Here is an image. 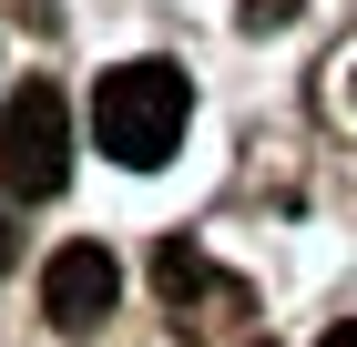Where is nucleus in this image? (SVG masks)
<instances>
[{"instance_id": "5", "label": "nucleus", "mask_w": 357, "mask_h": 347, "mask_svg": "<svg viewBox=\"0 0 357 347\" xmlns=\"http://www.w3.org/2000/svg\"><path fill=\"white\" fill-rule=\"evenodd\" d=\"M296 21V0H245V31H286Z\"/></svg>"}, {"instance_id": "4", "label": "nucleus", "mask_w": 357, "mask_h": 347, "mask_svg": "<svg viewBox=\"0 0 357 347\" xmlns=\"http://www.w3.org/2000/svg\"><path fill=\"white\" fill-rule=\"evenodd\" d=\"M153 286H164V307H174V317H194V307H215V317H245V286H235V276H215L184 235L153 256Z\"/></svg>"}, {"instance_id": "2", "label": "nucleus", "mask_w": 357, "mask_h": 347, "mask_svg": "<svg viewBox=\"0 0 357 347\" xmlns=\"http://www.w3.org/2000/svg\"><path fill=\"white\" fill-rule=\"evenodd\" d=\"M0 184L21 194V205L72 184V112H61L52 82H21V103L0 112Z\"/></svg>"}, {"instance_id": "3", "label": "nucleus", "mask_w": 357, "mask_h": 347, "mask_svg": "<svg viewBox=\"0 0 357 347\" xmlns=\"http://www.w3.org/2000/svg\"><path fill=\"white\" fill-rule=\"evenodd\" d=\"M112 296H123V266H112V245L82 235V245H52V266H41V317L61 337H92L112 317Z\"/></svg>"}, {"instance_id": "1", "label": "nucleus", "mask_w": 357, "mask_h": 347, "mask_svg": "<svg viewBox=\"0 0 357 347\" xmlns=\"http://www.w3.org/2000/svg\"><path fill=\"white\" fill-rule=\"evenodd\" d=\"M184 112H194V92H184V72L174 61H123V72H102V92H92V133H102V154L112 163H164L174 143H184Z\"/></svg>"}, {"instance_id": "6", "label": "nucleus", "mask_w": 357, "mask_h": 347, "mask_svg": "<svg viewBox=\"0 0 357 347\" xmlns=\"http://www.w3.org/2000/svg\"><path fill=\"white\" fill-rule=\"evenodd\" d=\"M10 256H21V225H10V205H0V266H10Z\"/></svg>"}, {"instance_id": "7", "label": "nucleus", "mask_w": 357, "mask_h": 347, "mask_svg": "<svg viewBox=\"0 0 357 347\" xmlns=\"http://www.w3.org/2000/svg\"><path fill=\"white\" fill-rule=\"evenodd\" d=\"M317 347H357V317H347V327H327V337H317Z\"/></svg>"}]
</instances>
